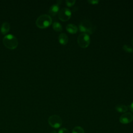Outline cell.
Segmentation results:
<instances>
[{
	"mask_svg": "<svg viewBox=\"0 0 133 133\" xmlns=\"http://www.w3.org/2000/svg\"><path fill=\"white\" fill-rule=\"evenodd\" d=\"M87 2H88V3H89L90 4H92V5L98 4L99 2V1H98V0H89V1H88Z\"/></svg>",
	"mask_w": 133,
	"mask_h": 133,
	"instance_id": "ac0fdd59",
	"label": "cell"
},
{
	"mask_svg": "<svg viewBox=\"0 0 133 133\" xmlns=\"http://www.w3.org/2000/svg\"><path fill=\"white\" fill-rule=\"evenodd\" d=\"M95 26L92 22L87 19L82 20L79 24V29L84 33L92 34L95 30Z\"/></svg>",
	"mask_w": 133,
	"mask_h": 133,
	"instance_id": "3957f363",
	"label": "cell"
},
{
	"mask_svg": "<svg viewBox=\"0 0 133 133\" xmlns=\"http://www.w3.org/2000/svg\"><path fill=\"white\" fill-rule=\"evenodd\" d=\"M133 120V115L130 112H126L123 114L119 117V121L121 123L127 124L131 122Z\"/></svg>",
	"mask_w": 133,
	"mask_h": 133,
	"instance_id": "52a82bcc",
	"label": "cell"
},
{
	"mask_svg": "<svg viewBox=\"0 0 133 133\" xmlns=\"http://www.w3.org/2000/svg\"><path fill=\"white\" fill-rule=\"evenodd\" d=\"M68 40H69V38L66 34L62 33L59 35L58 41L59 43L61 44V45H66L68 42Z\"/></svg>",
	"mask_w": 133,
	"mask_h": 133,
	"instance_id": "30bf717a",
	"label": "cell"
},
{
	"mask_svg": "<svg viewBox=\"0 0 133 133\" xmlns=\"http://www.w3.org/2000/svg\"><path fill=\"white\" fill-rule=\"evenodd\" d=\"M131 44H132V45L133 46V37L132 38V39H131Z\"/></svg>",
	"mask_w": 133,
	"mask_h": 133,
	"instance_id": "44dd1931",
	"label": "cell"
},
{
	"mask_svg": "<svg viewBox=\"0 0 133 133\" xmlns=\"http://www.w3.org/2000/svg\"><path fill=\"white\" fill-rule=\"evenodd\" d=\"M48 124L53 128H58L62 124L61 118L57 115H52L49 117L48 119Z\"/></svg>",
	"mask_w": 133,
	"mask_h": 133,
	"instance_id": "5b68a950",
	"label": "cell"
},
{
	"mask_svg": "<svg viewBox=\"0 0 133 133\" xmlns=\"http://www.w3.org/2000/svg\"><path fill=\"white\" fill-rule=\"evenodd\" d=\"M77 41L78 45L81 47L85 48L89 46L90 42V39L88 34L83 33L78 35Z\"/></svg>",
	"mask_w": 133,
	"mask_h": 133,
	"instance_id": "277c9868",
	"label": "cell"
},
{
	"mask_svg": "<svg viewBox=\"0 0 133 133\" xmlns=\"http://www.w3.org/2000/svg\"><path fill=\"white\" fill-rule=\"evenodd\" d=\"M66 30L70 34H75L77 31V27L74 24H68L66 26Z\"/></svg>",
	"mask_w": 133,
	"mask_h": 133,
	"instance_id": "8fae6325",
	"label": "cell"
},
{
	"mask_svg": "<svg viewBox=\"0 0 133 133\" xmlns=\"http://www.w3.org/2000/svg\"><path fill=\"white\" fill-rule=\"evenodd\" d=\"M75 2L76 1L75 0H66L65 1V3H66V5L68 7H71L75 4Z\"/></svg>",
	"mask_w": 133,
	"mask_h": 133,
	"instance_id": "2e32d148",
	"label": "cell"
},
{
	"mask_svg": "<svg viewBox=\"0 0 133 133\" xmlns=\"http://www.w3.org/2000/svg\"><path fill=\"white\" fill-rule=\"evenodd\" d=\"M59 5L58 3L54 4L51 5L48 10L49 15L51 16H55L59 11Z\"/></svg>",
	"mask_w": 133,
	"mask_h": 133,
	"instance_id": "ba28073f",
	"label": "cell"
},
{
	"mask_svg": "<svg viewBox=\"0 0 133 133\" xmlns=\"http://www.w3.org/2000/svg\"><path fill=\"white\" fill-rule=\"evenodd\" d=\"M123 49H124V51H125L126 52H131L133 51V49L131 47L128 46V45H123Z\"/></svg>",
	"mask_w": 133,
	"mask_h": 133,
	"instance_id": "9a60e30c",
	"label": "cell"
},
{
	"mask_svg": "<svg viewBox=\"0 0 133 133\" xmlns=\"http://www.w3.org/2000/svg\"><path fill=\"white\" fill-rule=\"evenodd\" d=\"M71 16V11L68 8H63L58 12V18L62 21H66Z\"/></svg>",
	"mask_w": 133,
	"mask_h": 133,
	"instance_id": "8992f818",
	"label": "cell"
},
{
	"mask_svg": "<svg viewBox=\"0 0 133 133\" xmlns=\"http://www.w3.org/2000/svg\"><path fill=\"white\" fill-rule=\"evenodd\" d=\"M52 28L56 32H61L62 30V26L58 22H54L52 23Z\"/></svg>",
	"mask_w": 133,
	"mask_h": 133,
	"instance_id": "4fadbf2b",
	"label": "cell"
},
{
	"mask_svg": "<svg viewBox=\"0 0 133 133\" xmlns=\"http://www.w3.org/2000/svg\"><path fill=\"white\" fill-rule=\"evenodd\" d=\"M58 133H70V132L67 129L65 128H62L60 129H59Z\"/></svg>",
	"mask_w": 133,
	"mask_h": 133,
	"instance_id": "e0dca14e",
	"label": "cell"
},
{
	"mask_svg": "<svg viewBox=\"0 0 133 133\" xmlns=\"http://www.w3.org/2000/svg\"><path fill=\"white\" fill-rule=\"evenodd\" d=\"M10 24L7 22H3L1 26V32L2 34L4 35L7 34L10 30Z\"/></svg>",
	"mask_w": 133,
	"mask_h": 133,
	"instance_id": "9c48e42d",
	"label": "cell"
},
{
	"mask_svg": "<svg viewBox=\"0 0 133 133\" xmlns=\"http://www.w3.org/2000/svg\"><path fill=\"white\" fill-rule=\"evenodd\" d=\"M115 109L118 112L125 113L128 111V107L124 104H117L115 106Z\"/></svg>",
	"mask_w": 133,
	"mask_h": 133,
	"instance_id": "7c38bea8",
	"label": "cell"
},
{
	"mask_svg": "<svg viewBox=\"0 0 133 133\" xmlns=\"http://www.w3.org/2000/svg\"><path fill=\"white\" fill-rule=\"evenodd\" d=\"M3 43L7 48L13 50L17 47L18 41L17 38L14 35L8 34L4 37Z\"/></svg>",
	"mask_w": 133,
	"mask_h": 133,
	"instance_id": "7a4b0ae2",
	"label": "cell"
},
{
	"mask_svg": "<svg viewBox=\"0 0 133 133\" xmlns=\"http://www.w3.org/2000/svg\"><path fill=\"white\" fill-rule=\"evenodd\" d=\"M50 133H57V132H56L55 130H52V131H51Z\"/></svg>",
	"mask_w": 133,
	"mask_h": 133,
	"instance_id": "ffe728a7",
	"label": "cell"
},
{
	"mask_svg": "<svg viewBox=\"0 0 133 133\" xmlns=\"http://www.w3.org/2000/svg\"><path fill=\"white\" fill-rule=\"evenodd\" d=\"M52 23V19L49 15L43 14L39 16L36 19V25L39 29H44L49 26Z\"/></svg>",
	"mask_w": 133,
	"mask_h": 133,
	"instance_id": "6da1fadb",
	"label": "cell"
},
{
	"mask_svg": "<svg viewBox=\"0 0 133 133\" xmlns=\"http://www.w3.org/2000/svg\"><path fill=\"white\" fill-rule=\"evenodd\" d=\"M72 133H85V131L81 126H76L72 129Z\"/></svg>",
	"mask_w": 133,
	"mask_h": 133,
	"instance_id": "5bb4252c",
	"label": "cell"
},
{
	"mask_svg": "<svg viewBox=\"0 0 133 133\" xmlns=\"http://www.w3.org/2000/svg\"><path fill=\"white\" fill-rule=\"evenodd\" d=\"M129 109L131 111V112L133 113V102H132V103L129 105Z\"/></svg>",
	"mask_w": 133,
	"mask_h": 133,
	"instance_id": "d6986e66",
	"label": "cell"
}]
</instances>
